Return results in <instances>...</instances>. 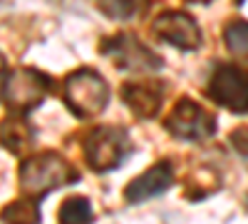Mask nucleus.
Wrapping results in <instances>:
<instances>
[{"mask_svg":"<svg viewBox=\"0 0 248 224\" xmlns=\"http://www.w3.org/2000/svg\"><path fill=\"white\" fill-rule=\"evenodd\" d=\"M35 142V130L23 115H10L0 122V145L13 155H25Z\"/></svg>","mask_w":248,"mask_h":224,"instance_id":"11","label":"nucleus"},{"mask_svg":"<svg viewBox=\"0 0 248 224\" xmlns=\"http://www.w3.org/2000/svg\"><path fill=\"white\" fill-rule=\"evenodd\" d=\"M161 95L164 87L154 80H134V83H127L122 87V100L137 117L144 120H154L161 110Z\"/></svg>","mask_w":248,"mask_h":224,"instance_id":"10","label":"nucleus"},{"mask_svg":"<svg viewBox=\"0 0 248 224\" xmlns=\"http://www.w3.org/2000/svg\"><path fill=\"white\" fill-rule=\"evenodd\" d=\"M77 179H79V172L57 152H40V155L25 157L17 167L20 192L32 199L45 197L52 190L75 185Z\"/></svg>","mask_w":248,"mask_h":224,"instance_id":"1","label":"nucleus"},{"mask_svg":"<svg viewBox=\"0 0 248 224\" xmlns=\"http://www.w3.org/2000/svg\"><path fill=\"white\" fill-rule=\"evenodd\" d=\"M5 224H40V199L32 197H20L3 209Z\"/></svg>","mask_w":248,"mask_h":224,"instance_id":"12","label":"nucleus"},{"mask_svg":"<svg viewBox=\"0 0 248 224\" xmlns=\"http://www.w3.org/2000/svg\"><path fill=\"white\" fill-rule=\"evenodd\" d=\"M209 97L231 112H248V72L236 65H218L209 80Z\"/></svg>","mask_w":248,"mask_h":224,"instance_id":"7","label":"nucleus"},{"mask_svg":"<svg viewBox=\"0 0 248 224\" xmlns=\"http://www.w3.org/2000/svg\"><path fill=\"white\" fill-rule=\"evenodd\" d=\"M50 92V77L35 68H15L8 72L3 85V103L17 112L25 115L43 105V100Z\"/></svg>","mask_w":248,"mask_h":224,"instance_id":"4","label":"nucleus"},{"mask_svg":"<svg viewBox=\"0 0 248 224\" xmlns=\"http://www.w3.org/2000/svg\"><path fill=\"white\" fill-rule=\"evenodd\" d=\"M189 3H211V0H189Z\"/></svg>","mask_w":248,"mask_h":224,"instance_id":"18","label":"nucleus"},{"mask_svg":"<svg viewBox=\"0 0 248 224\" xmlns=\"http://www.w3.org/2000/svg\"><path fill=\"white\" fill-rule=\"evenodd\" d=\"M174 185V167L169 159H161L156 165H152L147 172H141L134 177L127 187H124V197L129 205H139L152 197H159L161 192H167Z\"/></svg>","mask_w":248,"mask_h":224,"instance_id":"9","label":"nucleus"},{"mask_svg":"<svg viewBox=\"0 0 248 224\" xmlns=\"http://www.w3.org/2000/svg\"><path fill=\"white\" fill-rule=\"evenodd\" d=\"M5 77H8V72H5V57L0 55V97H3V85H5Z\"/></svg>","mask_w":248,"mask_h":224,"instance_id":"17","label":"nucleus"},{"mask_svg":"<svg viewBox=\"0 0 248 224\" xmlns=\"http://www.w3.org/2000/svg\"><path fill=\"white\" fill-rule=\"evenodd\" d=\"M223 43L231 55L248 60V23L246 20H231L223 28Z\"/></svg>","mask_w":248,"mask_h":224,"instance_id":"14","label":"nucleus"},{"mask_svg":"<svg viewBox=\"0 0 248 224\" xmlns=\"http://www.w3.org/2000/svg\"><path fill=\"white\" fill-rule=\"evenodd\" d=\"M57 222L60 224H92L94 212H92L90 199L87 197H67L57 212Z\"/></svg>","mask_w":248,"mask_h":224,"instance_id":"13","label":"nucleus"},{"mask_svg":"<svg viewBox=\"0 0 248 224\" xmlns=\"http://www.w3.org/2000/svg\"><path fill=\"white\" fill-rule=\"evenodd\" d=\"M229 139H231V147H233L243 159H248V127H238V130H233Z\"/></svg>","mask_w":248,"mask_h":224,"instance_id":"16","label":"nucleus"},{"mask_svg":"<svg viewBox=\"0 0 248 224\" xmlns=\"http://www.w3.org/2000/svg\"><path fill=\"white\" fill-rule=\"evenodd\" d=\"M134 145L129 139V132L117 125H102L87 132L85 142H82V152H85V162L92 172H112L124 159L132 155Z\"/></svg>","mask_w":248,"mask_h":224,"instance_id":"3","label":"nucleus"},{"mask_svg":"<svg viewBox=\"0 0 248 224\" xmlns=\"http://www.w3.org/2000/svg\"><path fill=\"white\" fill-rule=\"evenodd\" d=\"M97 8L109 20H129L137 13V0H97Z\"/></svg>","mask_w":248,"mask_h":224,"instance_id":"15","label":"nucleus"},{"mask_svg":"<svg viewBox=\"0 0 248 224\" xmlns=\"http://www.w3.org/2000/svg\"><path fill=\"white\" fill-rule=\"evenodd\" d=\"M152 33L169 43L171 48H179L184 52H191L201 45V28L199 23L184 10H167L154 17Z\"/></svg>","mask_w":248,"mask_h":224,"instance_id":"8","label":"nucleus"},{"mask_svg":"<svg viewBox=\"0 0 248 224\" xmlns=\"http://www.w3.org/2000/svg\"><path fill=\"white\" fill-rule=\"evenodd\" d=\"M164 127H167V132H171L176 139L206 142L216 132V117L209 110H203L199 103H194L191 97H181L171 107L169 117L164 120Z\"/></svg>","mask_w":248,"mask_h":224,"instance_id":"6","label":"nucleus"},{"mask_svg":"<svg viewBox=\"0 0 248 224\" xmlns=\"http://www.w3.org/2000/svg\"><path fill=\"white\" fill-rule=\"evenodd\" d=\"M99 52L107 55L119 70H127V72H159L164 65L161 57L152 48L139 43L132 33H119L102 40Z\"/></svg>","mask_w":248,"mask_h":224,"instance_id":"5","label":"nucleus"},{"mask_svg":"<svg viewBox=\"0 0 248 224\" xmlns=\"http://www.w3.org/2000/svg\"><path fill=\"white\" fill-rule=\"evenodd\" d=\"M62 97H65V105L70 107L72 115L90 120L105 112V107L109 105V85L97 70L79 68L65 77Z\"/></svg>","mask_w":248,"mask_h":224,"instance_id":"2","label":"nucleus"}]
</instances>
